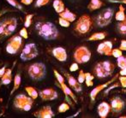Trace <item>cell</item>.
<instances>
[{
    "label": "cell",
    "mask_w": 126,
    "mask_h": 118,
    "mask_svg": "<svg viewBox=\"0 0 126 118\" xmlns=\"http://www.w3.org/2000/svg\"><path fill=\"white\" fill-rule=\"evenodd\" d=\"M33 115L35 117L38 118H52L55 117L54 112L52 111L51 106H49V105L42 107L38 111L34 112Z\"/></svg>",
    "instance_id": "cell-12"
},
{
    "label": "cell",
    "mask_w": 126,
    "mask_h": 118,
    "mask_svg": "<svg viewBox=\"0 0 126 118\" xmlns=\"http://www.w3.org/2000/svg\"><path fill=\"white\" fill-rule=\"evenodd\" d=\"M37 33L46 40H53L58 37V30L56 26L50 22H38L35 24Z\"/></svg>",
    "instance_id": "cell-1"
},
{
    "label": "cell",
    "mask_w": 126,
    "mask_h": 118,
    "mask_svg": "<svg viewBox=\"0 0 126 118\" xmlns=\"http://www.w3.org/2000/svg\"><path fill=\"white\" fill-rule=\"evenodd\" d=\"M17 27V19L15 17L4 19L0 22V39L12 35Z\"/></svg>",
    "instance_id": "cell-2"
},
{
    "label": "cell",
    "mask_w": 126,
    "mask_h": 118,
    "mask_svg": "<svg viewBox=\"0 0 126 118\" xmlns=\"http://www.w3.org/2000/svg\"><path fill=\"white\" fill-rule=\"evenodd\" d=\"M21 81H22V78H21V75L19 73H17L16 75L15 78H14V86H13V89L10 92V95H12L17 89L19 88L21 85Z\"/></svg>",
    "instance_id": "cell-26"
},
{
    "label": "cell",
    "mask_w": 126,
    "mask_h": 118,
    "mask_svg": "<svg viewBox=\"0 0 126 118\" xmlns=\"http://www.w3.org/2000/svg\"><path fill=\"white\" fill-rule=\"evenodd\" d=\"M118 32L122 35H126V18L117 24Z\"/></svg>",
    "instance_id": "cell-27"
},
{
    "label": "cell",
    "mask_w": 126,
    "mask_h": 118,
    "mask_svg": "<svg viewBox=\"0 0 126 118\" xmlns=\"http://www.w3.org/2000/svg\"><path fill=\"white\" fill-rule=\"evenodd\" d=\"M64 75H65V77L67 78L69 86H70V87H71V88L73 89L74 91L77 92H81V90H82V87H81V84L78 82V80H76L75 77L72 76V75H70V74L66 73V72L64 73Z\"/></svg>",
    "instance_id": "cell-14"
},
{
    "label": "cell",
    "mask_w": 126,
    "mask_h": 118,
    "mask_svg": "<svg viewBox=\"0 0 126 118\" xmlns=\"http://www.w3.org/2000/svg\"><path fill=\"white\" fill-rule=\"evenodd\" d=\"M39 96L44 101H51V100H54L58 98V92L53 88H47L40 90L39 92Z\"/></svg>",
    "instance_id": "cell-10"
},
{
    "label": "cell",
    "mask_w": 126,
    "mask_h": 118,
    "mask_svg": "<svg viewBox=\"0 0 126 118\" xmlns=\"http://www.w3.org/2000/svg\"><path fill=\"white\" fill-rule=\"evenodd\" d=\"M49 2H50V0H37L36 3H35V7L40 8V7H42L44 5H47Z\"/></svg>",
    "instance_id": "cell-39"
},
{
    "label": "cell",
    "mask_w": 126,
    "mask_h": 118,
    "mask_svg": "<svg viewBox=\"0 0 126 118\" xmlns=\"http://www.w3.org/2000/svg\"><path fill=\"white\" fill-rule=\"evenodd\" d=\"M7 11H9V10H7V9H4V10H3L2 11H0V17H1L4 13H6Z\"/></svg>",
    "instance_id": "cell-50"
},
{
    "label": "cell",
    "mask_w": 126,
    "mask_h": 118,
    "mask_svg": "<svg viewBox=\"0 0 126 118\" xmlns=\"http://www.w3.org/2000/svg\"><path fill=\"white\" fill-rule=\"evenodd\" d=\"M37 56H38V49L36 45L33 43H29L25 45L20 57L22 61H29L36 57Z\"/></svg>",
    "instance_id": "cell-8"
},
{
    "label": "cell",
    "mask_w": 126,
    "mask_h": 118,
    "mask_svg": "<svg viewBox=\"0 0 126 118\" xmlns=\"http://www.w3.org/2000/svg\"><path fill=\"white\" fill-rule=\"evenodd\" d=\"M101 65L102 67L104 68V69L110 75H112V73L114 72L115 70V65L113 64L110 61H104V62H101Z\"/></svg>",
    "instance_id": "cell-22"
},
{
    "label": "cell",
    "mask_w": 126,
    "mask_h": 118,
    "mask_svg": "<svg viewBox=\"0 0 126 118\" xmlns=\"http://www.w3.org/2000/svg\"><path fill=\"white\" fill-rule=\"evenodd\" d=\"M53 8H54L55 11L57 13H60V12L63 11V10L65 9L64 3L62 0H54L53 2Z\"/></svg>",
    "instance_id": "cell-25"
},
{
    "label": "cell",
    "mask_w": 126,
    "mask_h": 118,
    "mask_svg": "<svg viewBox=\"0 0 126 118\" xmlns=\"http://www.w3.org/2000/svg\"><path fill=\"white\" fill-rule=\"evenodd\" d=\"M92 22L89 15H83L77 20L75 26V31L80 34H86L90 31L92 27Z\"/></svg>",
    "instance_id": "cell-5"
},
{
    "label": "cell",
    "mask_w": 126,
    "mask_h": 118,
    "mask_svg": "<svg viewBox=\"0 0 126 118\" xmlns=\"http://www.w3.org/2000/svg\"><path fill=\"white\" fill-rule=\"evenodd\" d=\"M6 1L8 2L10 5L15 7V8L18 9V10H23V7L22 6V4H21L17 0H6Z\"/></svg>",
    "instance_id": "cell-33"
},
{
    "label": "cell",
    "mask_w": 126,
    "mask_h": 118,
    "mask_svg": "<svg viewBox=\"0 0 126 118\" xmlns=\"http://www.w3.org/2000/svg\"><path fill=\"white\" fill-rule=\"evenodd\" d=\"M94 79V76L92 74L85 73V83H86L87 87H93Z\"/></svg>",
    "instance_id": "cell-30"
},
{
    "label": "cell",
    "mask_w": 126,
    "mask_h": 118,
    "mask_svg": "<svg viewBox=\"0 0 126 118\" xmlns=\"http://www.w3.org/2000/svg\"><path fill=\"white\" fill-rule=\"evenodd\" d=\"M78 82L79 83H83L85 81V73L82 69H81L79 71V75H78Z\"/></svg>",
    "instance_id": "cell-40"
},
{
    "label": "cell",
    "mask_w": 126,
    "mask_h": 118,
    "mask_svg": "<svg viewBox=\"0 0 126 118\" xmlns=\"http://www.w3.org/2000/svg\"><path fill=\"white\" fill-rule=\"evenodd\" d=\"M119 87V83H118V82H117V83H115V85L111 86V87H110L109 88L106 89V92H105V94H107V93L111 91V89H113L114 87Z\"/></svg>",
    "instance_id": "cell-45"
},
{
    "label": "cell",
    "mask_w": 126,
    "mask_h": 118,
    "mask_svg": "<svg viewBox=\"0 0 126 118\" xmlns=\"http://www.w3.org/2000/svg\"><path fill=\"white\" fill-rule=\"evenodd\" d=\"M103 5L104 3L100 0H90V3L88 5V9L90 11H94V10H99Z\"/></svg>",
    "instance_id": "cell-21"
},
{
    "label": "cell",
    "mask_w": 126,
    "mask_h": 118,
    "mask_svg": "<svg viewBox=\"0 0 126 118\" xmlns=\"http://www.w3.org/2000/svg\"><path fill=\"white\" fill-rule=\"evenodd\" d=\"M12 80V68H8L5 70L4 74L3 76L1 77V82H0V86L2 85H9L10 84Z\"/></svg>",
    "instance_id": "cell-19"
},
{
    "label": "cell",
    "mask_w": 126,
    "mask_h": 118,
    "mask_svg": "<svg viewBox=\"0 0 126 118\" xmlns=\"http://www.w3.org/2000/svg\"><path fill=\"white\" fill-rule=\"evenodd\" d=\"M10 42L11 44H13L14 45L17 47V48L20 49V47L22 46V37L19 35V36H13L11 39H10Z\"/></svg>",
    "instance_id": "cell-28"
},
{
    "label": "cell",
    "mask_w": 126,
    "mask_h": 118,
    "mask_svg": "<svg viewBox=\"0 0 126 118\" xmlns=\"http://www.w3.org/2000/svg\"><path fill=\"white\" fill-rule=\"evenodd\" d=\"M5 70H6V67H3L2 68H0V79H1V77L3 76V75L4 74Z\"/></svg>",
    "instance_id": "cell-49"
},
{
    "label": "cell",
    "mask_w": 126,
    "mask_h": 118,
    "mask_svg": "<svg viewBox=\"0 0 126 118\" xmlns=\"http://www.w3.org/2000/svg\"><path fill=\"white\" fill-rule=\"evenodd\" d=\"M70 110V105L66 103L61 104L58 109V110L59 113H64V112H66L67 110Z\"/></svg>",
    "instance_id": "cell-34"
},
{
    "label": "cell",
    "mask_w": 126,
    "mask_h": 118,
    "mask_svg": "<svg viewBox=\"0 0 126 118\" xmlns=\"http://www.w3.org/2000/svg\"><path fill=\"white\" fill-rule=\"evenodd\" d=\"M125 10V7H124L122 4H120L119 5V9H118V10L117 11L116 15H115V18H116V20L118 21V22L124 21L126 18Z\"/></svg>",
    "instance_id": "cell-24"
},
{
    "label": "cell",
    "mask_w": 126,
    "mask_h": 118,
    "mask_svg": "<svg viewBox=\"0 0 126 118\" xmlns=\"http://www.w3.org/2000/svg\"><path fill=\"white\" fill-rule=\"evenodd\" d=\"M28 75L34 80H42L47 75L46 65L42 63H34L28 68Z\"/></svg>",
    "instance_id": "cell-3"
},
{
    "label": "cell",
    "mask_w": 126,
    "mask_h": 118,
    "mask_svg": "<svg viewBox=\"0 0 126 118\" xmlns=\"http://www.w3.org/2000/svg\"><path fill=\"white\" fill-rule=\"evenodd\" d=\"M33 0H21V3H23V4H25V5H29L33 3Z\"/></svg>",
    "instance_id": "cell-47"
},
{
    "label": "cell",
    "mask_w": 126,
    "mask_h": 118,
    "mask_svg": "<svg viewBox=\"0 0 126 118\" xmlns=\"http://www.w3.org/2000/svg\"><path fill=\"white\" fill-rule=\"evenodd\" d=\"M111 51H112V43L111 41H105L100 44L97 48V52L101 55L111 56Z\"/></svg>",
    "instance_id": "cell-13"
},
{
    "label": "cell",
    "mask_w": 126,
    "mask_h": 118,
    "mask_svg": "<svg viewBox=\"0 0 126 118\" xmlns=\"http://www.w3.org/2000/svg\"><path fill=\"white\" fill-rule=\"evenodd\" d=\"M94 74L96 75L98 78H106L110 76V75L104 69L100 63H98L94 68Z\"/></svg>",
    "instance_id": "cell-17"
},
{
    "label": "cell",
    "mask_w": 126,
    "mask_h": 118,
    "mask_svg": "<svg viewBox=\"0 0 126 118\" xmlns=\"http://www.w3.org/2000/svg\"><path fill=\"white\" fill-rule=\"evenodd\" d=\"M58 15H59V17H62V18L65 19V20L69 21L70 22H74V21L76 19V14L72 13V12L70 11L69 9H66V8L63 10V11L58 13Z\"/></svg>",
    "instance_id": "cell-18"
},
{
    "label": "cell",
    "mask_w": 126,
    "mask_h": 118,
    "mask_svg": "<svg viewBox=\"0 0 126 118\" xmlns=\"http://www.w3.org/2000/svg\"><path fill=\"white\" fill-rule=\"evenodd\" d=\"M53 73H54V75H55V77H56V79H57V80H58V83L59 84L64 83V79H63V77L62 76V75H60V74L58 73L56 69H53Z\"/></svg>",
    "instance_id": "cell-36"
},
{
    "label": "cell",
    "mask_w": 126,
    "mask_h": 118,
    "mask_svg": "<svg viewBox=\"0 0 126 118\" xmlns=\"http://www.w3.org/2000/svg\"><path fill=\"white\" fill-rule=\"evenodd\" d=\"M52 55L59 62H65L67 60V52L66 50L62 47H56L52 50Z\"/></svg>",
    "instance_id": "cell-15"
},
{
    "label": "cell",
    "mask_w": 126,
    "mask_h": 118,
    "mask_svg": "<svg viewBox=\"0 0 126 118\" xmlns=\"http://www.w3.org/2000/svg\"><path fill=\"white\" fill-rule=\"evenodd\" d=\"M118 79H119V82H120V84H121L122 87L126 88V76L120 75V76H118Z\"/></svg>",
    "instance_id": "cell-42"
},
{
    "label": "cell",
    "mask_w": 126,
    "mask_h": 118,
    "mask_svg": "<svg viewBox=\"0 0 126 118\" xmlns=\"http://www.w3.org/2000/svg\"><path fill=\"white\" fill-rule=\"evenodd\" d=\"M111 110L114 113H119L125 109V102L119 97H114L111 100Z\"/></svg>",
    "instance_id": "cell-11"
},
{
    "label": "cell",
    "mask_w": 126,
    "mask_h": 118,
    "mask_svg": "<svg viewBox=\"0 0 126 118\" xmlns=\"http://www.w3.org/2000/svg\"><path fill=\"white\" fill-rule=\"evenodd\" d=\"M91 58V52L86 46H79L74 52V59L78 64L88 63Z\"/></svg>",
    "instance_id": "cell-7"
},
{
    "label": "cell",
    "mask_w": 126,
    "mask_h": 118,
    "mask_svg": "<svg viewBox=\"0 0 126 118\" xmlns=\"http://www.w3.org/2000/svg\"><path fill=\"white\" fill-rule=\"evenodd\" d=\"M33 14H29V15H26V19H25V22H24V27H29L32 24V20H33Z\"/></svg>",
    "instance_id": "cell-35"
},
{
    "label": "cell",
    "mask_w": 126,
    "mask_h": 118,
    "mask_svg": "<svg viewBox=\"0 0 126 118\" xmlns=\"http://www.w3.org/2000/svg\"><path fill=\"white\" fill-rule=\"evenodd\" d=\"M58 22H59L60 26H62V27H69L70 25V22H69V21L65 20V19L62 18V17H59Z\"/></svg>",
    "instance_id": "cell-38"
},
{
    "label": "cell",
    "mask_w": 126,
    "mask_h": 118,
    "mask_svg": "<svg viewBox=\"0 0 126 118\" xmlns=\"http://www.w3.org/2000/svg\"><path fill=\"white\" fill-rule=\"evenodd\" d=\"M19 51V48H17L16 45H14L13 44H11L10 42H9L8 45L6 46V52H8L9 54H16L17 52Z\"/></svg>",
    "instance_id": "cell-31"
},
{
    "label": "cell",
    "mask_w": 126,
    "mask_h": 118,
    "mask_svg": "<svg viewBox=\"0 0 126 118\" xmlns=\"http://www.w3.org/2000/svg\"><path fill=\"white\" fill-rule=\"evenodd\" d=\"M114 9L113 8H106L97 15L96 22L97 25L100 27H104L108 26L111 22V20L114 15Z\"/></svg>",
    "instance_id": "cell-6"
},
{
    "label": "cell",
    "mask_w": 126,
    "mask_h": 118,
    "mask_svg": "<svg viewBox=\"0 0 126 118\" xmlns=\"http://www.w3.org/2000/svg\"><path fill=\"white\" fill-rule=\"evenodd\" d=\"M118 66L120 68H124L126 67V57L124 55H122L121 57H118Z\"/></svg>",
    "instance_id": "cell-32"
},
{
    "label": "cell",
    "mask_w": 126,
    "mask_h": 118,
    "mask_svg": "<svg viewBox=\"0 0 126 118\" xmlns=\"http://www.w3.org/2000/svg\"><path fill=\"white\" fill-rule=\"evenodd\" d=\"M107 35L106 32H98V33H94L88 39V41H95V40H102Z\"/></svg>",
    "instance_id": "cell-23"
},
{
    "label": "cell",
    "mask_w": 126,
    "mask_h": 118,
    "mask_svg": "<svg viewBox=\"0 0 126 118\" xmlns=\"http://www.w3.org/2000/svg\"><path fill=\"white\" fill-rule=\"evenodd\" d=\"M122 55H123V52H122V51L120 50L119 48L112 49V51H111V56H113V57H116V58L121 57Z\"/></svg>",
    "instance_id": "cell-37"
},
{
    "label": "cell",
    "mask_w": 126,
    "mask_h": 118,
    "mask_svg": "<svg viewBox=\"0 0 126 118\" xmlns=\"http://www.w3.org/2000/svg\"><path fill=\"white\" fill-rule=\"evenodd\" d=\"M119 49L123 52L125 51L126 52V40H122L121 43H120V45H119Z\"/></svg>",
    "instance_id": "cell-44"
},
{
    "label": "cell",
    "mask_w": 126,
    "mask_h": 118,
    "mask_svg": "<svg viewBox=\"0 0 126 118\" xmlns=\"http://www.w3.org/2000/svg\"><path fill=\"white\" fill-rule=\"evenodd\" d=\"M25 90L27 92H28V94L29 95V97H31L33 99H36V98H38L39 93H38V92L35 90V88H33V87H26Z\"/></svg>",
    "instance_id": "cell-29"
},
{
    "label": "cell",
    "mask_w": 126,
    "mask_h": 118,
    "mask_svg": "<svg viewBox=\"0 0 126 118\" xmlns=\"http://www.w3.org/2000/svg\"><path fill=\"white\" fill-rule=\"evenodd\" d=\"M110 3H124L126 4V0H108Z\"/></svg>",
    "instance_id": "cell-46"
},
{
    "label": "cell",
    "mask_w": 126,
    "mask_h": 118,
    "mask_svg": "<svg viewBox=\"0 0 126 118\" xmlns=\"http://www.w3.org/2000/svg\"><path fill=\"white\" fill-rule=\"evenodd\" d=\"M33 104V99L25 94H18L14 99V106L24 111H29Z\"/></svg>",
    "instance_id": "cell-4"
},
{
    "label": "cell",
    "mask_w": 126,
    "mask_h": 118,
    "mask_svg": "<svg viewBox=\"0 0 126 118\" xmlns=\"http://www.w3.org/2000/svg\"><path fill=\"white\" fill-rule=\"evenodd\" d=\"M59 87H60V88L62 89V91L63 92V93H64V95H66V96L70 97V98H71V99H73L75 103H77V99H76V95H74V93L72 92V91H71V90H70V87H67L66 84H65V83L59 84Z\"/></svg>",
    "instance_id": "cell-20"
},
{
    "label": "cell",
    "mask_w": 126,
    "mask_h": 118,
    "mask_svg": "<svg viewBox=\"0 0 126 118\" xmlns=\"http://www.w3.org/2000/svg\"><path fill=\"white\" fill-rule=\"evenodd\" d=\"M20 36L23 39H28V31H27V27H24L23 28H22L20 30V33H19Z\"/></svg>",
    "instance_id": "cell-41"
},
{
    "label": "cell",
    "mask_w": 126,
    "mask_h": 118,
    "mask_svg": "<svg viewBox=\"0 0 126 118\" xmlns=\"http://www.w3.org/2000/svg\"><path fill=\"white\" fill-rule=\"evenodd\" d=\"M78 68H79V67H78V63H72L71 65H70V70L71 72H75L76 71V70H78Z\"/></svg>",
    "instance_id": "cell-43"
},
{
    "label": "cell",
    "mask_w": 126,
    "mask_h": 118,
    "mask_svg": "<svg viewBox=\"0 0 126 118\" xmlns=\"http://www.w3.org/2000/svg\"><path fill=\"white\" fill-rule=\"evenodd\" d=\"M118 76H119V74H117V75H115L111 80H110L109 81L106 82V83L102 84V85L97 86L95 88H94L93 90H92V92H90V98H91V101L92 102L94 101L95 98H96V96L99 94V92H100L102 91V90H104L105 88H107V87H109L111 83H113L114 81H116V80L118 78Z\"/></svg>",
    "instance_id": "cell-9"
},
{
    "label": "cell",
    "mask_w": 126,
    "mask_h": 118,
    "mask_svg": "<svg viewBox=\"0 0 126 118\" xmlns=\"http://www.w3.org/2000/svg\"><path fill=\"white\" fill-rule=\"evenodd\" d=\"M119 75H123V76H126V67H125L124 68H121L119 73Z\"/></svg>",
    "instance_id": "cell-48"
},
{
    "label": "cell",
    "mask_w": 126,
    "mask_h": 118,
    "mask_svg": "<svg viewBox=\"0 0 126 118\" xmlns=\"http://www.w3.org/2000/svg\"><path fill=\"white\" fill-rule=\"evenodd\" d=\"M97 111L100 118H106L111 111V106L106 102H102L98 105Z\"/></svg>",
    "instance_id": "cell-16"
}]
</instances>
